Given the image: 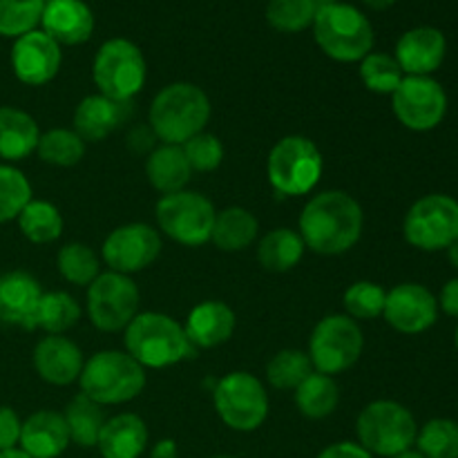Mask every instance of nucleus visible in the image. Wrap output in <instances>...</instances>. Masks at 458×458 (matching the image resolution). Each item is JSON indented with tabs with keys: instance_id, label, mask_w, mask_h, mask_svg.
Segmentation results:
<instances>
[{
	"instance_id": "obj_1",
	"label": "nucleus",
	"mask_w": 458,
	"mask_h": 458,
	"mask_svg": "<svg viewBox=\"0 0 458 458\" xmlns=\"http://www.w3.org/2000/svg\"><path fill=\"white\" fill-rule=\"evenodd\" d=\"M362 228V206L344 191H322L313 195L298 219L304 246L327 258L349 253L360 242Z\"/></svg>"
},
{
	"instance_id": "obj_2",
	"label": "nucleus",
	"mask_w": 458,
	"mask_h": 458,
	"mask_svg": "<svg viewBox=\"0 0 458 458\" xmlns=\"http://www.w3.org/2000/svg\"><path fill=\"white\" fill-rule=\"evenodd\" d=\"M213 106L199 85L170 83L157 92L148 110V128L161 143L183 146L188 139L204 132L208 125Z\"/></svg>"
},
{
	"instance_id": "obj_3",
	"label": "nucleus",
	"mask_w": 458,
	"mask_h": 458,
	"mask_svg": "<svg viewBox=\"0 0 458 458\" xmlns=\"http://www.w3.org/2000/svg\"><path fill=\"white\" fill-rule=\"evenodd\" d=\"M125 352L143 369H168L197 358L183 325L159 311H139L123 331Z\"/></svg>"
},
{
	"instance_id": "obj_4",
	"label": "nucleus",
	"mask_w": 458,
	"mask_h": 458,
	"mask_svg": "<svg viewBox=\"0 0 458 458\" xmlns=\"http://www.w3.org/2000/svg\"><path fill=\"white\" fill-rule=\"evenodd\" d=\"M146 369L121 349H103L85 360L81 371V392L103 407L125 405L143 394Z\"/></svg>"
},
{
	"instance_id": "obj_5",
	"label": "nucleus",
	"mask_w": 458,
	"mask_h": 458,
	"mask_svg": "<svg viewBox=\"0 0 458 458\" xmlns=\"http://www.w3.org/2000/svg\"><path fill=\"white\" fill-rule=\"evenodd\" d=\"M311 30L318 47L338 63L362 61L374 47L369 18L347 3L320 4Z\"/></svg>"
},
{
	"instance_id": "obj_6",
	"label": "nucleus",
	"mask_w": 458,
	"mask_h": 458,
	"mask_svg": "<svg viewBox=\"0 0 458 458\" xmlns=\"http://www.w3.org/2000/svg\"><path fill=\"white\" fill-rule=\"evenodd\" d=\"M325 161L316 143L302 134L282 137L267 159V177L282 197H304L320 183Z\"/></svg>"
},
{
	"instance_id": "obj_7",
	"label": "nucleus",
	"mask_w": 458,
	"mask_h": 458,
	"mask_svg": "<svg viewBox=\"0 0 458 458\" xmlns=\"http://www.w3.org/2000/svg\"><path fill=\"white\" fill-rule=\"evenodd\" d=\"M358 445L371 456L394 458L411 450L419 434L414 414L396 401H374L362 407L356 420Z\"/></svg>"
},
{
	"instance_id": "obj_8",
	"label": "nucleus",
	"mask_w": 458,
	"mask_h": 458,
	"mask_svg": "<svg viewBox=\"0 0 458 458\" xmlns=\"http://www.w3.org/2000/svg\"><path fill=\"white\" fill-rule=\"evenodd\" d=\"M92 79L103 97L114 101H132L148 79L143 52L128 38L106 40L94 56Z\"/></svg>"
},
{
	"instance_id": "obj_9",
	"label": "nucleus",
	"mask_w": 458,
	"mask_h": 458,
	"mask_svg": "<svg viewBox=\"0 0 458 458\" xmlns=\"http://www.w3.org/2000/svg\"><path fill=\"white\" fill-rule=\"evenodd\" d=\"M213 201L197 191H179L164 195L155 206L157 228L177 244L197 249L210 242L215 224Z\"/></svg>"
},
{
	"instance_id": "obj_10",
	"label": "nucleus",
	"mask_w": 458,
	"mask_h": 458,
	"mask_svg": "<svg viewBox=\"0 0 458 458\" xmlns=\"http://www.w3.org/2000/svg\"><path fill=\"white\" fill-rule=\"evenodd\" d=\"M362 349L365 335L360 325L344 313H331L313 327L307 353L313 369L335 378L360 360Z\"/></svg>"
},
{
	"instance_id": "obj_11",
	"label": "nucleus",
	"mask_w": 458,
	"mask_h": 458,
	"mask_svg": "<svg viewBox=\"0 0 458 458\" xmlns=\"http://www.w3.org/2000/svg\"><path fill=\"white\" fill-rule=\"evenodd\" d=\"M213 405L226 428L255 432L268 419V394L264 383L249 371H231L217 380Z\"/></svg>"
},
{
	"instance_id": "obj_12",
	"label": "nucleus",
	"mask_w": 458,
	"mask_h": 458,
	"mask_svg": "<svg viewBox=\"0 0 458 458\" xmlns=\"http://www.w3.org/2000/svg\"><path fill=\"white\" fill-rule=\"evenodd\" d=\"M141 293L130 276L114 271H101V276L88 286V318L103 334H119L139 313Z\"/></svg>"
},
{
	"instance_id": "obj_13",
	"label": "nucleus",
	"mask_w": 458,
	"mask_h": 458,
	"mask_svg": "<svg viewBox=\"0 0 458 458\" xmlns=\"http://www.w3.org/2000/svg\"><path fill=\"white\" fill-rule=\"evenodd\" d=\"M403 235L414 249L434 253L458 240V201L450 195H425L411 204Z\"/></svg>"
},
{
	"instance_id": "obj_14",
	"label": "nucleus",
	"mask_w": 458,
	"mask_h": 458,
	"mask_svg": "<svg viewBox=\"0 0 458 458\" xmlns=\"http://www.w3.org/2000/svg\"><path fill=\"white\" fill-rule=\"evenodd\" d=\"M161 233L152 224L132 222L110 231V235L103 240L101 258L107 271L132 277L134 273L152 267L161 255Z\"/></svg>"
},
{
	"instance_id": "obj_15",
	"label": "nucleus",
	"mask_w": 458,
	"mask_h": 458,
	"mask_svg": "<svg viewBox=\"0 0 458 458\" xmlns=\"http://www.w3.org/2000/svg\"><path fill=\"white\" fill-rule=\"evenodd\" d=\"M396 119L414 132H429L447 114V94L432 76H405L392 94Z\"/></svg>"
},
{
	"instance_id": "obj_16",
	"label": "nucleus",
	"mask_w": 458,
	"mask_h": 458,
	"mask_svg": "<svg viewBox=\"0 0 458 458\" xmlns=\"http://www.w3.org/2000/svg\"><path fill=\"white\" fill-rule=\"evenodd\" d=\"M61 63V45L43 30H31L13 40L12 70L21 83L31 88L47 85L49 81L56 79Z\"/></svg>"
},
{
	"instance_id": "obj_17",
	"label": "nucleus",
	"mask_w": 458,
	"mask_h": 458,
	"mask_svg": "<svg viewBox=\"0 0 458 458\" xmlns=\"http://www.w3.org/2000/svg\"><path fill=\"white\" fill-rule=\"evenodd\" d=\"M383 318L398 334L416 335L438 320V300L429 289L416 282H403L387 291Z\"/></svg>"
},
{
	"instance_id": "obj_18",
	"label": "nucleus",
	"mask_w": 458,
	"mask_h": 458,
	"mask_svg": "<svg viewBox=\"0 0 458 458\" xmlns=\"http://www.w3.org/2000/svg\"><path fill=\"white\" fill-rule=\"evenodd\" d=\"M31 362L40 380L54 387H67L79 383L85 358L74 340L65 335H45L36 343Z\"/></svg>"
},
{
	"instance_id": "obj_19",
	"label": "nucleus",
	"mask_w": 458,
	"mask_h": 458,
	"mask_svg": "<svg viewBox=\"0 0 458 458\" xmlns=\"http://www.w3.org/2000/svg\"><path fill=\"white\" fill-rule=\"evenodd\" d=\"M132 116V101H114L103 94H89L81 98L74 110V132L85 143H98L110 137Z\"/></svg>"
},
{
	"instance_id": "obj_20",
	"label": "nucleus",
	"mask_w": 458,
	"mask_h": 458,
	"mask_svg": "<svg viewBox=\"0 0 458 458\" xmlns=\"http://www.w3.org/2000/svg\"><path fill=\"white\" fill-rule=\"evenodd\" d=\"M40 295H43L40 282L30 273H0V325L34 331Z\"/></svg>"
},
{
	"instance_id": "obj_21",
	"label": "nucleus",
	"mask_w": 458,
	"mask_h": 458,
	"mask_svg": "<svg viewBox=\"0 0 458 458\" xmlns=\"http://www.w3.org/2000/svg\"><path fill=\"white\" fill-rule=\"evenodd\" d=\"M445 36L437 27H414L396 43V63L405 76H429L445 61Z\"/></svg>"
},
{
	"instance_id": "obj_22",
	"label": "nucleus",
	"mask_w": 458,
	"mask_h": 458,
	"mask_svg": "<svg viewBox=\"0 0 458 458\" xmlns=\"http://www.w3.org/2000/svg\"><path fill=\"white\" fill-rule=\"evenodd\" d=\"M40 27L58 45L88 43L94 34V13L83 0H45Z\"/></svg>"
},
{
	"instance_id": "obj_23",
	"label": "nucleus",
	"mask_w": 458,
	"mask_h": 458,
	"mask_svg": "<svg viewBox=\"0 0 458 458\" xmlns=\"http://www.w3.org/2000/svg\"><path fill=\"white\" fill-rule=\"evenodd\" d=\"M235 311L222 300H204L191 309L183 331L197 352L222 347L235 334Z\"/></svg>"
},
{
	"instance_id": "obj_24",
	"label": "nucleus",
	"mask_w": 458,
	"mask_h": 458,
	"mask_svg": "<svg viewBox=\"0 0 458 458\" xmlns=\"http://www.w3.org/2000/svg\"><path fill=\"white\" fill-rule=\"evenodd\" d=\"M70 443V432L61 411L40 410L22 420L18 445L30 458H58Z\"/></svg>"
},
{
	"instance_id": "obj_25",
	"label": "nucleus",
	"mask_w": 458,
	"mask_h": 458,
	"mask_svg": "<svg viewBox=\"0 0 458 458\" xmlns=\"http://www.w3.org/2000/svg\"><path fill=\"white\" fill-rule=\"evenodd\" d=\"M148 425L139 414L110 416L98 437L97 450L103 458H139L148 447Z\"/></svg>"
},
{
	"instance_id": "obj_26",
	"label": "nucleus",
	"mask_w": 458,
	"mask_h": 458,
	"mask_svg": "<svg viewBox=\"0 0 458 458\" xmlns=\"http://www.w3.org/2000/svg\"><path fill=\"white\" fill-rule=\"evenodd\" d=\"M40 128L30 112L13 106H0V159L16 164L36 152Z\"/></svg>"
},
{
	"instance_id": "obj_27",
	"label": "nucleus",
	"mask_w": 458,
	"mask_h": 458,
	"mask_svg": "<svg viewBox=\"0 0 458 458\" xmlns=\"http://www.w3.org/2000/svg\"><path fill=\"white\" fill-rule=\"evenodd\" d=\"M146 177L148 183L161 192V197L186 191L192 168L188 165L182 146H168V143L157 146L146 159Z\"/></svg>"
},
{
	"instance_id": "obj_28",
	"label": "nucleus",
	"mask_w": 458,
	"mask_h": 458,
	"mask_svg": "<svg viewBox=\"0 0 458 458\" xmlns=\"http://www.w3.org/2000/svg\"><path fill=\"white\" fill-rule=\"evenodd\" d=\"M259 235V222L249 208L242 206H228L217 210L213 224V235L210 242L224 253H240L255 244Z\"/></svg>"
},
{
	"instance_id": "obj_29",
	"label": "nucleus",
	"mask_w": 458,
	"mask_h": 458,
	"mask_svg": "<svg viewBox=\"0 0 458 458\" xmlns=\"http://www.w3.org/2000/svg\"><path fill=\"white\" fill-rule=\"evenodd\" d=\"M302 237L293 228H273L258 242V262L268 273H289L304 258Z\"/></svg>"
},
{
	"instance_id": "obj_30",
	"label": "nucleus",
	"mask_w": 458,
	"mask_h": 458,
	"mask_svg": "<svg viewBox=\"0 0 458 458\" xmlns=\"http://www.w3.org/2000/svg\"><path fill=\"white\" fill-rule=\"evenodd\" d=\"M63 419L67 423V432H70L72 443H76L79 447H97L107 416L106 407L94 403L83 392H79L67 403L65 411H63Z\"/></svg>"
},
{
	"instance_id": "obj_31",
	"label": "nucleus",
	"mask_w": 458,
	"mask_h": 458,
	"mask_svg": "<svg viewBox=\"0 0 458 458\" xmlns=\"http://www.w3.org/2000/svg\"><path fill=\"white\" fill-rule=\"evenodd\" d=\"M293 403L302 416L322 420L338 410L340 387L334 376L313 371L298 389H293Z\"/></svg>"
},
{
	"instance_id": "obj_32",
	"label": "nucleus",
	"mask_w": 458,
	"mask_h": 458,
	"mask_svg": "<svg viewBox=\"0 0 458 458\" xmlns=\"http://www.w3.org/2000/svg\"><path fill=\"white\" fill-rule=\"evenodd\" d=\"M83 309L76 302L74 295L65 291H49L40 295L38 309H36L34 329L45 331L47 335H65L67 331L79 325Z\"/></svg>"
},
{
	"instance_id": "obj_33",
	"label": "nucleus",
	"mask_w": 458,
	"mask_h": 458,
	"mask_svg": "<svg viewBox=\"0 0 458 458\" xmlns=\"http://www.w3.org/2000/svg\"><path fill=\"white\" fill-rule=\"evenodd\" d=\"M18 228L31 244H52L63 235L65 219L61 210L45 199H31L18 215Z\"/></svg>"
},
{
	"instance_id": "obj_34",
	"label": "nucleus",
	"mask_w": 458,
	"mask_h": 458,
	"mask_svg": "<svg viewBox=\"0 0 458 458\" xmlns=\"http://www.w3.org/2000/svg\"><path fill=\"white\" fill-rule=\"evenodd\" d=\"M56 268L65 282L88 289L101 276V258L83 242H67L58 250Z\"/></svg>"
},
{
	"instance_id": "obj_35",
	"label": "nucleus",
	"mask_w": 458,
	"mask_h": 458,
	"mask_svg": "<svg viewBox=\"0 0 458 458\" xmlns=\"http://www.w3.org/2000/svg\"><path fill=\"white\" fill-rule=\"evenodd\" d=\"M85 146L88 143L67 128H52L47 132H40L38 146H36V155L40 161L56 168H72V165L81 164L85 157Z\"/></svg>"
},
{
	"instance_id": "obj_36",
	"label": "nucleus",
	"mask_w": 458,
	"mask_h": 458,
	"mask_svg": "<svg viewBox=\"0 0 458 458\" xmlns=\"http://www.w3.org/2000/svg\"><path fill=\"white\" fill-rule=\"evenodd\" d=\"M311 358L302 349H282L268 360L267 380L273 389L293 392L313 374Z\"/></svg>"
},
{
	"instance_id": "obj_37",
	"label": "nucleus",
	"mask_w": 458,
	"mask_h": 458,
	"mask_svg": "<svg viewBox=\"0 0 458 458\" xmlns=\"http://www.w3.org/2000/svg\"><path fill=\"white\" fill-rule=\"evenodd\" d=\"M31 199V183L25 173L12 164H0V224L18 219Z\"/></svg>"
},
{
	"instance_id": "obj_38",
	"label": "nucleus",
	"mask_w": 458,
	"mask_h": 458,
	"mask_svg": "<svg viewBox=\"0 0 458 458\" xmlns=\"http://www.w3.org/2000/svg\"><path fill=\"white\" fill-rule=\"evenodd\" d=\"M425 458H458V423L452 419H432L419 429L416 443Z\"/></svg>"
},
{
	"instance_id": "obj_39",
	"label": "nucleus",
	"mask_w": 458,
	"mask_h": 458,
	"mask_svg": "<svg viewBox=\"0 0 458 458\" xmlns=\"http://www.w3.org/2000/svg\"><path fill=\"white\" fill-rule=\"evenodd\" d=\"M385 300H387V291L378 284V282L360 280L347 286L343 295L344 316L352 320H376L383 316Z\"/></svg>"
},
{
	"instance_id": "obj_40",
	"label": "nucleus",
	"mask_w": 458,
	"mask_h": 458,
	"mask_svg": "<svg viewBox=\"0 0 458 458\" xmlns=\"http://www.w3.org/2000/svg\"><path fill=\"white\" fill-rule=\"evenodd\" d=\"M405 79L396 58L383 52H369L360 61V81L369 92L392 97L401 81Z\"/></svg>"
},
{
	"instance_id": "obj_41",
	"label": "nucleus",
	"mask_w": 458,
	"mask_h": 458,
	"mask_svg": "<svg viewBox=\"0 0 458 458\" xmlns=\"http://www.w3.org/2000/svg\"><path fill=\"white\" fill-rule=\"evenodd\" d=\"M316 12L313 0H268L267 21L282 34H298L313 25Z\"/></svg>"
},
{
	"instance_id": "obj_42",
	"label": "nucleus",
	"mask_w": 458,
	"mask_h": 458,
	"mask_svg": "<svg viewBox=\"0 0 458 458\" xmlns=\"http://www.w3.org/2000/svg\"><path fill=\"white\" fill-rule=\"evenodd\" d=\"M45 0H0V36L18 38L40 25Z\"/></svg>"
},
{
	"instance_id": "obj_43",
	"label": "nucleus",
	"mask_w": 458,
	"mask_h": 458,
	"mask_svg": "<svg viewBox=\"0 0 458 458\" xmlns=\"http://www.w3.org/2000/svg\"><path fill=\"white\" fill-rule=\"evenodd\" d=\"M183 155H186L188 165L192 168V173H213L222 165L224 161V143L217 134L213 132H199L192 139H188L182 146Z\"/></svg>"
},
{
	"instance_id": "obj_44",
	"label": "nucleus",
	"mask_w": 458,
	"mask_h": 458,
	"mask_svg": "<svg viewBox=\"0 0 458 458\" xmlns=\"http://www.w3.org/2000/svg\"><path fill=\"white\" fill-rule=\"evenodd\" d=\"M22 420L7 405H0V452L13 450L21 441Z\"/></svg>"
},
{
	"instance_id": "obj_45",
	"label": "nucleus",
	"mask_w": 458,
	"mask_h": 458,
	"mask_svg": "<svg viewBox=\"0 0 458 458\" xmlns=\"http://www.w3.org/2000/svg\"><path fill=\"white\" fill-rule=\"evenodd\" d=\"M316 458H374L362 445L353 441H340L325 447Z\"/></svg>"
},
{
	"instance_id": "obj_46",
	"label": "nucleus",
	"mask_w": 458,
	"mask_h": 458,
	"mask_svg": "<svg viewBox=\"0 0 458 458\" xmlns=\"http://www.w3.org/2000/svg\"><path fill=\"white\" fill-rule=\"evenodd\" d=\"M157 137L152 134V130L148 125H141V128H134L128 137V148L134 152V155H143L148 152L150 155L155 150Z\"/></svg>"
},
{
	"instance_id": "obj_47",
	"label": "nucleus",
	"mask_w": 458,
	"mask_h": 458,
	"mask_svg": "<svg viewBox=\"0 0 458 458\" xmlns=\"http://www.w3.org/2000/svg\"><path fill=\"white\" fill-rule=\"evenodd\" d=\"M438 309H443L447 316L458 318V277L443 286L441 295H438Z\"/></svg>"
},
{
	"instance_id": "obj_48",
	"label": "nucleus",
	"mask_w": 458,
	"mask_h": 458,
	"mask_svg": "<svg viewBox=\"0 0 458 458\" xmlns=\"http://www.w3.org/2000/svg\"><path fill=\"white\" fill-rule=\"evenodd\" d=\"M150 458H179V450L177 443L173 438H161L152 445L150 450Z\"/></svg>"
},
{
	"instance_id": "obj_49",
	"label": "nucleus",
	"mask_w": 458,
	"mask_h": 458,
	"mask_svg": "<svg viewBox=\"0 0 458 458\" xmlns=\"http://www.w3.org/2000/svg\"><path fill=\"white\" fill-rule=\"evenodd\" d=\"M362 3L369 4L371 9H387V7H392L396 0H362Z\"/></svg>"
},
{
	"instance_id": "obj_50",
	"label": "nucleus",
	"mask_w": 458,
	"mask_h": 458,
	"mask_svg": "<svg viewBox=\"0 0 458 458\" xmlns=\"http://www.w3.org/2000/svg\"><path fill=\"white\" fill-rule=\"evenodd\" d=\"M445 250H447V258H450L452 267L458 268V240L454 242V244H450V246H447Z\"/></svg>"
},
{
	"instance_id": "obj_51",
	"label": "nucleus",
	"mask_w": 458,
	"mask_h": 458,
	"mask_svg": "<svg viewBox=\"0 0 458 458\" xmlns=\"http://www.w3.org/2000/svg\"><path fill=\"white\" fill-rule=\"evenodd\" d=\"M0 458H30L21 447H13V450H4L0 452Z\"/></svg>"
},
{
	"instance_id": "obj_52",
	"label": "nucleus",
	"mask_w": 458,
	"mask_h": 458,
	"mask_svg": "<svg viewBox=\"0 0 458 458\" xmlns=\"http://www.w3.org/2000/svg\"><path fill=\"white\" fill-rule=\"evenodd\" d=\"M394 458H425V456L420 454L419 450H405V452H401V454H396Z\"/></svg>"
},
{
	"instance_id": "obj_53",
	"label": "nucleus",
	"mask_w": 458,
	"mask_h": 458,
	"mask_svg": "<svg viewBox=\"0 0 458 458\" xmlns=\"http://www.w3.org/2000/svg\"><path fill=\"white\" fill-rule=\"evenodd\" d=\"M313 3L318 4V7H320V4H329V3H338V0H313Z\"/></svg>"
},
{
	"instance_id": "obj_54",
	"label": "nucleus",
	"mask_w": 458,
	"mask_h": 458,
	"mask_svg": "<svg viewBox=\"0 0 458 458\" xmlns=\"http://www.w3.org/2000/svg\"><path fill=\"white\" fill-rule=\"evenodd\" d=\"M454 340H456V349H458V327H456V334H454Z\"/></svg>"
},
{
	"instance_id": "obj_55",
	"label": "nucleus",
	"mask_w": 458,
	"mask_h": 458,
	"mask_svg": "<svg viewBox=\"0 0 458 458\" xmlns=\"http://www.w3.org/2000/svg\"><path fill=\"white\" fill-rule=\"evenodd\" d=\"M213 458H235V456H213Z\"/></svg>"
}]
</instances>
